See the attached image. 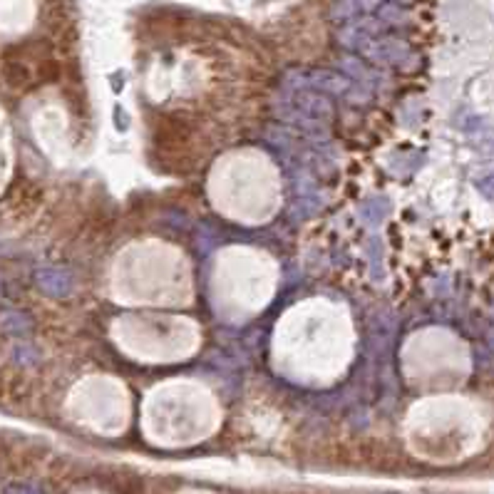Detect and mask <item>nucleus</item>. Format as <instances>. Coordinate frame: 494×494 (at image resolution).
Listing matches in <instances>:
<instances>
[{"mask_svg":"<svg viewBox=\"0 0 494 494\" xmlns=\"http://www.w3.org/2000/svg\"><path fill=\"white\" fill-rule=\"evenodd\" d=\"M353 321L328 298H308L281 316L271 341V363L283 378L328 385L353 361Z\"/></svg>","mask_w":494,"mask_h":494,"instance_id":"obj_1","label":"nucleus"},{"mask_svg":"<svg viewBox=\"0 0 494 494\" xmlns=\"http://www.w3.org/2000/svg\"><path fill=\"white\" fill-rule=\"evenodd\" d=\"M110 293L129 308H181L194 298L191 263L166 241H134L114 258Z\"/></svg>","mask_w":494,"mask_h":494,"instance_id":"obj_2","label":"nucleus"},{"mask_svg":"<svg viewBox=\"0 0 494 494\" xmlns=\"http://www.w3.org/2000/svg\"><path fill=\"white\" fill-rule=\"evenodd\" d=\"M209 199L219 214L241 223H263L281 204V176L258 149L226 152L209 171Z\"/></svg>","mask_w":494,"mask_h":494,"instance_id":"obj_3","label":"nucleus"},{"mask_svg":"<svg viewBox=\"0 0 494 494\" xmlns=\"http://www.w3.org/2000/svg\"><path fill=\"white\" fill-rule=\"evenodd\" d=\"M278 266L266 251L231 246L219 251L211 268L209 298L226 321H246L271 303Z\"/></svg>","mask_w":494,"mask_h":494,"instance_id":"obj_4","label":"nucleus"},{"mask_svg":"<svg viewBox=\"0 0 494 494\" xmlns=\"http://www.w3.org/2000/svg\"><path fill=\"white\" fill-rule=\"evenodd\" d=\"M221 408L206 385L174 378L152 390L144 400V430L162 445H186L214 433Z\"/></svg>","mask_w":494,"mask_h":494,"instance_id":"obj_5","label":"nucleus"},{"mask_svg":"<svg viewBox=\"0 0 494 494\" xmlns=\"http://www.w3.org/2000/svg\"><path fill=\"white\" fill-rule=\"evenodd\" d=\"M110 336L124 356L142 363H179L201 343L196 321L164 308H134L112 321Z\"/></svg>","mask_w":494,"mask_h":494,"instance_id":"obj_6","label":"nucleus"},{"mask_svg":"<svg viewBox=\"0 0 494 494\" xmlns=\"http://www.w3.org/2000/svg\"><path fill=\"white\" fill-rule=\"evenodd\" d=\"M72 418L95 433L114 435L122 433L129 420L127 388L112 375H87L75 385L67 398Z\"/></svg>","mask_w":494,"mask_h":494,"instance_id":"obj_7","label":"nucleus"}]
</instances>
